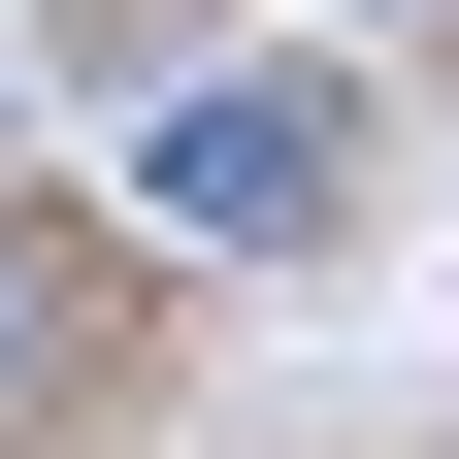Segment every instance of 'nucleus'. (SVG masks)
Segmentation results:
<instances>
[{
	"label": "nucleus",
	"instance_id": "nucleus-3",
	"mask_svg": "<svg viewBox=\"0 0 459 459\" xmlns=\"http://www.w3.org/2000/svg\"><path fill=\"white\" fill-rule=\"evenodd\" d=\"M361 33H427V0H361Z\"/></svg>",
	"mask_w": 459,
	"mask_h": 459
},
{
	"label": "nucleus",
	"instance_id": "nucleus-2",
	"mask_svg": "<svg viewBox=\"0 0 459 459\" xmlns=\"http://www.w3.org/2000/svg\"><path fill=\"white\" fill-rule=\"evenodd\" d=\"M0 394H66V263H33V230H0Z\"/></svg>",
	"mask_w": 459,
	"mask_h": 459
},
{
	"label": "nucleus",
	"instance_id": "nucleus-1",
	"mask_svg": "<svg viewBox=\"0 0 459 459\" xmlns=\"http://www.w3.org/2000/svg\"><path fill=\"white\" fill-rule=\"evenodd\" d=\"M132 197L197 230V263H296V230L361 197V132H328V66H197V99L132 132Z\"/></svg>",
	"mask_w": 459,
	"mask_h": 459
}]
</instances>
